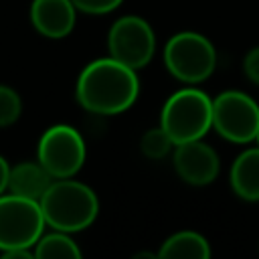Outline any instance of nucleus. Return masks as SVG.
Segmentation results:
<instances>
[{"label": "nucleus", "instance_id": "nucleus-3", "mask_svg": "<svg viewBox=\"0 0 259 259\" xmlns=\"http://www.w3.org/2000/svg\"><path fill=\"white\" fill-rule=\"evenodd\" d=\"M160 125L172 138L174 146L202 140L212 127V99L196 87H184L166 99Z\"/></svg>", "mask_w": 259, "mask_h": 259}, {"label": "nucleus", "instance_id": "nucleus-12", "mask_svg": "<svg viewBox=\"0 0 259 259\" xmlns=\"http://www.w3.org/2000/svg\"><path fill=\"white\" fill-rule=\"evenodd\" d=\"M229 182L233 192L243 200H259V146L243 150L229 174Z\"/></svg>", "mask_w": 259, "mask_h": 259}, {"label": "nucleus", "instance_id": "nucleus-11", "mask_svg": "<svg viewBox=\"0 0 259 259\" xmlns=\"http://www.w3.org/2000/svg\"><path fill=\"white\" fill-rule=\"evenodd\" d=\"M55 178L49 174V170L36 160V162H20L16 166H10V178H8V192L38 200L47 192Z\"/></svg>", "mask_w": 259, "mask_h": 259}, {"label": "nucleus", "instance_id": "nucleus-4", "mask_svg": "<svg viewBox=\"0 0 259 259\" xmlns=\"http://www.w3.org/2000/svg\"><path fill=\"white\" fill-rule=\"evenodd\" d=\"M164 65L174 79L186 85H196L212 75L217 67V51L204 34L182 30L166 42Z\"/></svg>", "mask_w": 259, "mask_h": 259}, {"label": "nucleus", "instance_id": "nucleus-20", "mask_svg": "<svg viewBox=\"0 0 259 259\" xmlns=\"http://www.w3.org/2000/svg\"><path fill=\"white\" fill-rule=\"evenodd\" d=\"M257 144H259V136H257Z\"/></svg>", "mask_w": 259, "mask_h": 259}, {"label": "nucleus", "instance_id": "nucleus-2", "mask_svg": "<svg viewBox=\"0 0 259 259\" xmlns=\"http://www.w3.org/2000/svg\"><path fill=\"white\" fill-rule=\"evenodd\" d=\"M49 227L65 233H79L93 225L99 212L97 194L73 178H55L40 198Z\"/></svg>", "mask_w": 259, "mask_h": 259}, {"label": "nucleus", "instance_id": "nucleus-6", "mask_svg": "<svg viewBox=\"0 0 259 259\" xmlns=\"http://www.w3.org/2000/svg\"><path fill=\"white\" fill-rule=\"evenodd\" d=\"M212 127L227 142L249 144L259 136V105L243 91H223L212 99Z\"/></svg>", "mask_w": 259, "mask_h": 259}, {"label": "nucleus", "instance_id": "nucleus-15", "mask_svg": "<svg viewBox=\"0 0 259 259\" xmlns=\"http://www.w3.org/2000/svg\"><path fill=\"white\" fill-rule=\"evenodd\" d=\"M172 148H174V142H172V138L166 134V130L162 125L148 130L142 136V140H140V150L150 160H162V158H166Z\"/></svg>", "mask_w": 259, "mask_h": 259}, {"label": "nucleus", "instance_id": "nucleus-16", "mask_svg": "<svg viewBox=\"0 0 259 259\" xmlns=\"http://www.w3.org/2000/svg\"><path fill=\"white\" fill-rule=\"evenodd\" d=\"M20 113H22L20 95L8 85H0V127L12 125L20 117Z\"/></svg>", "mask_w": 259, "mask_h": 259}, {"label": "nucleus", "instance_id": "nucleus-9", "mask_svg": "<svg viewBox=\"0 0 259 259\" xmlns=\"http://www.w3.org/2000/svg\"><path fill=\"white\" fill-rule=\"evenodd\" d=\"M172 164L176 174L192 186H206L214 182L221 170V158L217 150L202 140H192L174 146Z\"/></svg>", "mask_w": 259, "mask_h": 259}, {"label": "nucleus", "instance_id": "nucleus-10", "mask_svg": "<svg viewBox=\"0 0 259 259\" xmlns=\"http://www.w3.org/2000/svg\"><path fill=\"white\" fill-rule=\"evenodd\" d=\"M30 20L38 34L47 38H65L75 28L77 8L73 0H32Z\"/></svg>", "mask_w": 259, "mask_h": 259}, {"label": "nucleus", "instance_id": "nucleus-1", "mask_svg": "<svg viewBox=\"0 0 259 259\" xmlns=\"http://www.w3.org/2000/svg\"><path fill=\"white\" fill-rule=\"evenodd\" d=\"M75 95L79 105L89 113H123L140 95L138 71L113 57L95 59L79 73Z\"/></svg>", "mask_w": 259, "mask_h": 259}, {"label": "nucleus", "instance_id": "nucleus-5", "mask_svg": "<svg viewBox=\"0 0 259 259\" xmlns=\"http://www.w3.org/2000/svg\"><path fill=\"white\" fill-rule=\"evenodd\" d=\"M47 221L38 200L0 194V251L32 249L45 233Z\"/></svg>", "mask_w": 259, "mask_h": 259}, {"label": "nucleus", "instance_id": "nucleus-18", "mask_svg": "<svg viewBox=\"0 0 259 259\" xmlns=\"http://www.w3.org/2000/svg\"><path fill=\"white\" fill-rule=\"evenodd\" d=\"M243 71L247 79L255 85H259V47L251 49L243 59Z\"/></svg>", "mask_w": 259, "mask_h": 259}, {"label": "nucleus", "instance_id": "nucleus-19", "mask_svg": "<svg viewBox=\"0 0 259 259\" xmlns=\"http://www.w3.org/2000/svg\"><path fill=\"white\" fill-rule=\"evenodd\" d=\"M8 178H10V166H8L6 158L0 156V194H4L8 190Z\"/></svg>", "mask_w": 259, "mask_h": 259}, {"label": "nucleus", "instance_id": "nucleus-14", "mask_svg": "<svg viewBox=\"0 0 259 259\" xmlns=\"http://www.w3.org/2000/svg\"><path fill=\"white\" fill-rule=\"evenodd\" d=\"M34 257L38 259H79L81 249L73 241L71 233L65 231H53V233H42L36 245L32 247Z\"/></svg>", "mask_w": 259, "mask_h": 259}, {"label": "nucleus", "instance_id": "nucleus-7", "mask_svg": "<svg viewBox=\"0 0 259 259\" xmlns=\"http://www.w3.org/2000/svg\"><path fill=\"white\" fill-rule=\"evenodd\" d=\"M85 156L87 150L81 134L67 123H57L45 130L36 146V160L53 178H73L81 170Z\"/></svg>", "mask_w": 259, "mask_h": 259}, {"label": "nucleus", "instance_id": "nucleus-8", "mask_svg": "<svg viewBox=\"0 0 259 259\" xmlns=\"http://www.w3.org/2000/svg\"><path fill=\"white\" fill-rule=\"evenodd\" d=\"M107 49L109 57L138 71L146 67L156 53L154 28L142 16H121L111 24L107 32Z\"/></svg>", "mask_w": 259, "mask_h": 259}, {"label": "nucleus", "instance_id": "nucleus-13", "mask_svg": "<svg viewBox=\"0 0 259 259\" xmlns=\"http://www.w3.org/2000/svg\"><path fill=\"white\" fill-rule=\"evenodd\" d=\"M158 257L162 259H208L210 245L200 233L178 231L162 243Z\"/></svg>", "mask_w": 259, "mask_h": 259}, {"label": "nucleus", "instance_id": "nucleus-17", "mask_svg": "<svg viewBox=\"0 0 259 259\" xmlns=\"http://www.w3.org/2000/svg\"><path fill=\"white\" fill-rule=\"evenodd\" d=\"M123 0H73L75 8L85 14H107L113 12Z\"/></svg>", "mask_w": 259, "mask_h": 259}]
</instances>
